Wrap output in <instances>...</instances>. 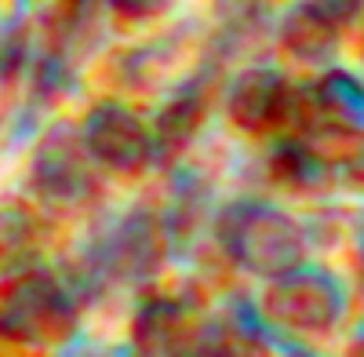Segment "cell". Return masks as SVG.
Masks as SVG:
<instances>
[{"label":"cell","mask_w":364,"mask_h":357,"mask_svg":"<svg viewBox=\"0 0 364 357\" xmlns=\"http://www.w3.org/2000/svg\"><path fill=\"white\" fill-rule=\"evenodd\" d=\"M0 324L11 336L44 339L66 324V307L58 299V292L41 277H22L8 284L4 295H0Z\"/></svg>","instance_id":"6da1fadb"}]
</instances>
